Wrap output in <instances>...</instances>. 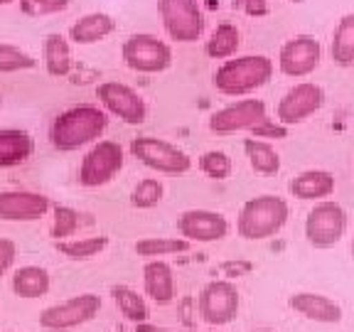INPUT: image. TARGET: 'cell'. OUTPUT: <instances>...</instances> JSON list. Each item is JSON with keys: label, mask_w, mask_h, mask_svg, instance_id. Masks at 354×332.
Instances as JSON below:
<instances>
[{"label": "cell", "mask_w": 354, "mask_h": 332, "mask_svg": "<svg viewBox=\"0 0 354 332\" xmlns=\"http://www.w3.org/2000/svg\"><path fill=\"white\" fill-rule=\"evenodd\" d=\"M52 210L47 194L30 190H3L0 192V219L3 221H37Z\"/></svg>", "instance_id": "cell-16"}, {"label": "cell", "mask_w": 354, "mask_h": 332, "mask_svg": "<svg viewBox=\"0 0 354 332\" xmlns=\"http://www.w3.org/2000/svg\"><path fill=\"white\" fill-rule=\"evenodd\" d=\"M288 303H290V308H293L295 313H300V315L308 317V320H313V322L335 325V322L342 320V308H339L332 298H327V295L303 290V293L290 295Z\"/></svg>", "instance_id": "cell-17"}, {"label": "cell", "mask_w": 354, "mask_h": 332, "mask_svg": "<svg viewBox=\"0 0 354 332\" xmlns=\"http://www.w3.org/2000/svg\"><path fill=\"white\" fill-rule=\"evenodd\" d=\"M320 59H322V47L313 35H295L278 52L281 72L293 79L310 77L320 66Z\"/></svg>", "instance_id": "cell-14"}, {"label": "cell", "mask_w": 354, "mask_h": 332, "mask_svg": "<svg viewBox=\"0 0 354 332\" xmlns=\"http://www.w3.org/2000/svg\"><path fill=\"white\" fill-rule=\"evenodd\" d=\"M72 0H20L22 15L28 17H44V15H57L69 8Z\"/></svg>", "instance_id": "cell-34"}, {"label": "cell", "mask_w": 354, "mask_h": 332, "mask_svg": "<svg viewBox=\"0 0 354 332\" xmlns=\"http://www.w3.org/2000/svg\"><path fill=\"white\" fill-rule=\"evenodd\" d=\"M330 55L335 59V64L349 66L354 64V12L339 17L337 28L332 33V44Z\"/></svg>", "instance_id": "cell-24"}, {"label": "cell", "mask_w": 354, "mask_h": 332, "mask_svg": "<svg viewBox=\"0 0 354 332\" xmlns=\"http://www.w3.org/2000/svg\"><path fill=\"white\" fill-rule=\"evenodd\" d=\"M101 310V298L96 293H82L69 300L50 305L39 315V327L50 332H64L91 322Z\"/></svg>", "instance_id": "cell-8"}, {"label": "cell", "mask_w": 354, "mask_h": 332, "mask_svg": "<svg viewBox=\"0 0 354 332\" xmlns=\"http://www.w3.org/2000/svg\"><path fill=\"white\" fill-rule=\"evenodd\" d=\"M79 229V212L66 205L55 207V221H52V239L62 241V239L74 237Z\"/></svg>", "instance_id": "cell-32"}, {"label": "cell", "mask_w": 354, "mask_h": 332, "mask_svg": "<svg viewBox=\"0 0 354 332\" xmlns=\"http://www.w3.org/2000/svg\"><path fill=\"white\" fill-rule=\"evenodd\" d=\"M256 332H273V330H256Z\"/></svg>", "instance_id": "cell-40"}, {"label": "cell", "mask_w": 354, "mask_h": 332, "mask_svg": "<svg viewBox=\"0 0 354 332\" xmlns=\"http://www.w3.org/2000/svg\"><path fill=\"white\" fill-rule=\"evenodd\" d=\"M52 278L50 271L42 268V266H20L15 273H12V293L17 298H42V295L50 293Z\"/></svg>", "instance_id": "cell-22"}, {"label": "cell", "mask_w": 354, "mask_h": 332, "mask_svg": "<svg viewBox=\"0 0 354 332\" xmlns=\"http://www.w3.org/2000/svg\"><path fill=\"white\" fill-rule=\"evenodd\" d=\"M10 3H15V0H0V6H10Z\"/></svg>", "instance_id": "cell-38"}, {"label": "cell", "mask_w": 354, "mask_h": 332, "mask_svg": "<svg viewBox=\"0 0 354 332\" xmlns=\"http://www.w3.org/2000/svg\"><path fill=\"white\" fill-rule=\"evenodd\" d=\"M209 332H214V330H209Z\"/></svg>", "instance_id": "cell-42"}, {"label": "cell", "mask_w": 354, "mask_h": 332, "mask_svg": "<svg viewBox=\"0 0 354 332\" xmlns=\"http://www.w3.org/2000/svg\"><path fill=\"white\" fill-rule=\"evenodd\" d=\"M44 69L50 77H66L72 72V47L69 39L59 33H50L42 42Z\"/></svg>", "instance_id": "cell-23"}, {"label": "cell", "mask_w": 354, "mask_h": 332, "mask_svg": "<svg viewBox=\"0 0 354 332\" xmlns=\"http://www.w3.org/2000/svg\"><path fill=\"white\" fill-rule=\"evenodd\" d=\"M0 104H3V96H0Z\"/></svg>", "instance_id": "cell-41"}, {"label": "cell", "mask_w": 354, "mask_h": 332, "mask_svg": "<svg viewBox=\"0 0 354 332\" xmlns=\"http://www.w3.org/2000/svg\"><path fill=\"white\" fill-rule=\"evenodd\" d=\"M199 170L205 172L207 177H212V180H227L232 175V160L221 150H207L199 158Z\"/></svg>", "instance_id": "cell-33"}, {"label": "cell", "mask_w": 354, "mask_h": 332, "mask_svg": "<svg viewBox=\"0 0 354 332\" xmlns=\"http://www.w3.org/2000/svg\"><path fill=\"white\" fill-rule=\"evenodd\" d=\"M347 232V212L330 199L317 202L305 219V239L315 249H330Z\"/></svg>", "instance_id": "cell-9"}, {"label": "cell", "mask_w": 354, "mask_h": 332, "mask_svg": "<svg viewBox=\"0 0 354 332\" xmlns=\"http://www.w3.org/2000/svg\"><path fill=\"white\" fill-rule=\"evenodd\" d=\"M35 153V140L30 133L20 128L0 131V167H15L28 163Z\"/></svg>", "instance_id": "cell-20"}, {"label": "cell", "mask_w": 354, "mask_h": 332, "mask_svg": "<svg viewBox=\"0 0 354 332\" xmlns=\"http://www.w3.org/2000/svg\"><path fill=\"white\" fill-rule=\"evenodd\" d=\"M268 121L266 104L261 99H239L224 109L214 111L209 118V131L216 136H229L239 131H254L259 123Z\"/></svg>", "instance_id": "cell-12"}, {"label": "cell", "mask_w": 354, "mask_h": 332, "mask_svg": "<svg viewBox=\"0 0 354 332\" xmlns=\"http://www.w3.org/2000/svg\"><path fill=\"white\" fill-rule=\"evenodd\" d=\"M126 153L116 140H96L86 155H84L82 167H79V183L84 187H101L111 183L118 172L123 170Z\"/></svg>", "instance_id": "cell-7"}, {"label": "cell", "mask_w": 354, "mask_h": 332, "mask_svg": "<svg viewBox=\"0 0 354 332\" xmlns=\"http://www.w3.org/2000/svg\"><path fill=\"white\" fill-rule=\"evenodd\" d=\"M57 251L69 261H86L99 256L109 246V237H84V239H62L55 241Z\"/></svg>", "instance_id": "cell-28"}, {"label": "cell", "mask_w": 354, "mask_h": 332, "mask_svg": "<svg viewBox=\"0 0 354 332\" xmlns=\"http://www.w3.org/2000/svg\"><path fill=\"white\" fill-rule=\"evenodd\" d=\"M17 259V246L10 239H0V276H6Z\"/></svg>", "instance_id": "cell-35"}, {"label": "cell", "mask_w": 354, "mask_h": 332, "mask_svg": "<svg viewBox=\"0 0 354 332\" xmlns=\"http://www.w3.org/2000/svg\"><path fill=\"white\" fill-rule=\"evenodd\" d=\"M136 332H180V330H165V327H155V325H148V322H138V325H136Z\"/></svg>", "instance_id": "cell-37"}, {"label": "cell", "mask_w": 354, "mask_h": 332, "mask_svg": "<svg viewBox=\"0 0 354 332\" xmlns=\"http://www.w3.org/2000/svg\"><path fill=\"white\" fill-rule=\"evenodd\" d=\"M131 155L140 160L145 167L162 175H185L192 167V158L183 148L167 143V140L153 138V136H140L131 140Z\"/></svg>", "instance_id": "cell-6"}, {"label": "cell", "mask_w": 354, "mask_h": 332, "mask_svg": "<svg viewBox=\"0 0 354 332\" xmlns=\"http://www.w3.org/2000/svg\"><path fill=\"white\" fill-rule=\"evenodd\" d=\"M322 104H325V91H322L320 84L300 82L288 89L283 99L278 101L276 118L283 126H295V123H303L305 118L317 113L322 109Z\"/></svg>", "instance_id": "cell-11"}, {"label": "cell", "mask_w": 354, "mask_h": 332, "mask_svg": "<svg viewBox=\"0 0 354 332\" xmlns=\"http://www.w3.org/2000/svg\"><path fill=\"white\" fill-rule=\"evenodd\" d=\"M239 44H241V33H239L236 25H232V22H221V25L214 28V33L209 35L205 50L212 59H229V57L236 55Z\"/></svg>", "instance_id": "cell-26"}, {"label": "cell", "mask_w": 354, "mask_h": 332, "mask_svg": "<svg viewBox=\"0 0 354 332\" xmlns=\"http://www.w3.org/2000/svg\"><path fill=\"white\" fill-rule=\"evenodd\" d=\"M109 113L94 104H79L62 111L50 126V143L62 153H72L104 136Z\"/></svg>", "instance_id": "cell-1"}, {"label": "cell", "mask_w": 354, "mask_h": 332, "mask_svg": "<svg viewBox=\"0 0 354 332\" xmlns=\"http://www.w3.org/2000/svg\"><path fill=\"white\" fill-rule=\"evenodd\" d=\"M189 249V241L183 237H145L136 241V254L145 259H158V256L185 254Z\"/></svg>", "instance_id": "cell-29"}, {"label": "cell", "mask_w": 354, "mask_h": 332, "mask_svg": "<svg viewBox=\"0 0 354 332\" xmlns=\"http://www.w3.org/2000/svg\"><path fill=\"white\" fill-rule=\"evenodd\" d=\"M273 77V62L266 55L229 57L212 77V84L224 96H246L256 89L266 86Z\"/></svg>", "instance_id": "cell-2"}, {"label": "cell", "mask_w": 354, "mask_h": 332, "mask_svg": "<svg viewBox=\"0 0 354 332\" xmlns=\"http://www.w3.org/2000/svg\"><path fill=\"white\" fill-rule=\"evenodd\" d=\"M352 261H354V239H352Z\"/></svg>", "instance_id": "cell-39"}, {"label": "cell", "mask_w": 354, "mask_h": 332, "mask_svg": "<svg viewBox=\"0 0 354 332\" xmlns=\"http://www.w3.org/2000/svg\"><path fill=\"white\" fill-rule=\"evenodd\" d=\"M243 153L249 158V165L261 175H276L281 170V155L276 153L271 143L261 138H246L243 140Z\"/></svg>", "instance_id": "cell-25"}, {"label": "cell", "mask_w": 354, "mask_h": 332, "mask_svg": "<svg viewBox=\"0 0 354 332\" xmlns=\"http://www.w3.org/2000/svg\"><path fill=\"white\" fill-rule=\"evenodd\" d=\"M162 194H165V187H162L160 180L155 177H145L140 180L131 192V205L138 207V210H150V207L160 205Z\"/></svg>", "instance_id": "cell-31"}, {"label": "cell", "mask_w": 354, "mask_h": 332, "mask_svg": "<svg viewBox=\"0 0 354 332\" xmlns=\"http://www.w3.org/2000/svg\"><path fill=\"white\" fill-rule=\"evenodd\" d=\"M177 229H180V237L187 239L189 243H212L221 241V239L229 234V221L224 214L212 210H187L180 214L177 219Z\"/></svg>", "instance_id": "cell-15"}, {"label": "cell", "mask_w": 354, "mask_h": 332, "mask_svg": "<svg viewBox=\"0 0 354 332\" xmlns=\"http://www.w3.org/2000/svg\"><path fill=\"white\" fill-rule=\"evenodd\" d=\"M288 202L278 194H259V197L249 199L241 207L236 219V232L239 237L249 239V241H263L271 239L286 227L288 221Z\"/></svg>", "instance_id": "cell-3"}, {"label": "cell", "mask_w": 354, "mask_h": 332, "mask_svg": "<svg viewBox=\"0 0 354 332\" xmlns=\"http://www.w3.org/2000/svg\"><path fill=\"white\" fill-rule=\"evenodd\" d=\"M335 175L327 170H305L290 180V194L305 202H322L335 192Z\"/></svg>", "instance_id": "cell-19"}, {"label": "cell", "mask_w": 354, "mask_h": 332, "mask_svg": "<svg viewBox=\"0 0 354 332\" xmlns=\"http://www.w3.org/2000/svg\"><path fill=\"white\" fill-rule=\"evenodd\" d=\"M123 62L138 74H160L172 64V47L158 35L138 33L123 42Z\"/></svg>", "instance_id": "cell-5"}, {"label": "cell", "mask_w": 354, "mask_h": 332, "mask_svg": "<svg viewBox=\"0 0 354 332\" xmlns=\"http://www.w3.org/2000/svg\"><path fill=\"white\" fill-rule=\"evenodd\" d=\"M111 295H113V300H116L118 310L123 313L126 320H131L133 325L148 322L150 310H148V305H145L143 295H138V290H133L131 286H113L111 288Z\"/></svg>", "instance_id": "cell-27"}, {"label": "cell", "mask_w": 354, "mask_h": 332, "mask_svg": "<svg viewBox=\"0 0 354 332\" xmlns=\"http://www.w3.org/2000/svg\"><path fill=\"white\" fill-rule=\"evenodd\" d=\"M254 138H286L288 133V126H283V123H271V121H263L259 123V126L254 128Z\"/></svg>", "instance_id": "cell-36"}, {"label": "cell", "mask_w": 354, "mask_h": 332, "mask_svg": "<svg viewBox=\"0 0 354 332\" xmlns=\"http://www.w3.org/2000/svg\"><path fill=\"white\" fill-rule=\"evenodd\" d=\"M35 66H37V59L32 55H28L15 44L0 42V74L25 72V69H35Z\"/></svg>", "instance_id": "cell-30"}, {"label": "cell", "mask_w": 354, "mask_h": 332, "mask_svg": "<svg viewBox=\"0 0 354 332\" xmlns=\"http://www.w3.org/2000/svg\"><path fill=\"white\" fill-rule=\"evenodd\" d=\"M239 305V290L229 281H212L202 288L199 293V315L207 325H227L236 317Z\"/></svg>", "instance_id": "cell-13"}, {"label": "cell", "mask_w": 354, "mask_h": 332, "mask_svg": "<svg viewBox=\"0 0 354 332\" xmlns=\"http://www.w3.org/2000/svg\"><path fill=\"white\" fill-rule=\"evenodd\" d=\"M143 286L145 293L158 305H167L175 298V273L172 266L162 259H150L143 268Z\"/></svg>", "instance_id": "cell-18"}, {"label": "cell", "mask_w": 354, "mask_h": 332, "mask_svg": "<svg viewBox=\"0 0 354 332\" xmlns=\"http://www.w3.org/2000/svg\"><path fill=\"white\" fill-rule=\"evenodd\" d=\"M96 99L104 106L106 113L116 116L128 126H140L148 118V106L143 96L121 82H104L96 86Z\"/></svg>", "instance_id": "cell-10"}, {"label": "cell", "mask_w": 354, "mask_h": 332, "mask_svg": "<svg viewBox=\"0 0 354 332\" xmlns=\"http://www.w3.org/2000/svg\"><path fill=\"white\" fill-rule=\"evenodd\" d=\"M162 28L167 37L180 44H192L205 35V12L197 0H158Z\"/></svg>", "instance_id": "cell-4"}, {"label": "cell", "mask_w": 354, "mask_h": 332, "mask_svg": "<svg viewBox=\"0 0 354 332\" xmlns=\"http://www.w3.org/2000/svg\"><path fill=\"white\" fill-rule=\"evenodd\" d=\"M113 30H116V20L111 15H106V12H86L69 28V39L74 44H96L109 37Z\"/></svg>", "instance_id": "cell-21"}]
</instances>
